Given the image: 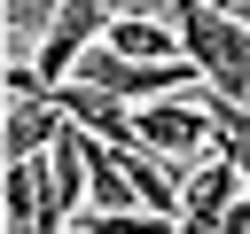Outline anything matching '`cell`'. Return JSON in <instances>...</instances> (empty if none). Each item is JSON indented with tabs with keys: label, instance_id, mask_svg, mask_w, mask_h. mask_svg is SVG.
Masks as SVG:
<instances>
[{
	"label": "cell",
	"instance_id": "1",
	"mask_svg": "<svg viewBox=\"0 0 250 234\" xmlns=\"http://www.w3.org/2000/svg\"><path fill=\"white\" fill-rule=\"evenodd\" d=\"M172 23H180V39H188V62L203 70V86L227 94V101H250V23H234V16L211 8V0L180 8Z\"/></svg>",
	"mask_w": 250,
	"mask_h": 234
},
{
	"label": "cell",
	"instance_id": "2",
	"mask_svg": "<svg viewBox=\"0 0 250 234\" xmlns=\"http://www.w3.org/2000/svg\"><path fill=\"white\" fill-rule=\"evenodd\" d=\"M141 148L164 156L172 172H188L195 156H211V117H203V86L180 94V101H148L141 109Z\"/></svg>",
	"mask_w": 250,
	"mask_h": 234
},
{
	"label": "cell",
	"instance_id": "3",
	"mask_svg": "<svg viewBox=\"0 0 250 234\" xmlns=\"http://www.w3.org/2000/svg\"><path fill=\"white\" fill-rule=\"evenodd\" d=\"M70 133V117H62V101L39 86V94H8V125H0V156L8 164H39V156H55V140Z\"/></svg>",
	"mask_w": 250,
	"mask_h": 234
},
{
	"label": "cell",
	"instance_id": "4",
	"mask_svg": "<svg viewBox=\"0 0 250 234\" xmlns=\"http://www.w3.org/2000/svg\"><path fill=\"white\" fill-rule=\"evenodd\" d=\"M55 101H62V117L78 125V133H94L102 148H141V109H125L117 94H102V86H55Z\"/></svg>",
	"mask_w": 250,
	"mask_h": 234
},
{
	"label": "cell",
	"instance_id": "5",
	"mask_svg": "<svg viewBox=\"0 0 250 234\" xmlns=\"http://www.w3.org/2000/svg\"><path fill=\"white\" fill-rule=\"evenodd\" d=\"M242 195H250V179H242L227 156H203V164L180 172V218H188V226H219Z\"/></svg>",
	"mask_w": 250,
	"mask_h": 234
},
{
	"label": "cell",
	"instance_id": "6",
	"mask_svg": "<svg viewBox=\"0 0 250 234\" xmlns=\"http://www.w3.org/2000/svg\"><path fill=\"white\" fill-rule=\"evenodd\" d=\"M109 55H125V62H188V39H180V23H164V16H133V23H109V39H102Z\"/></svg>",
	"mask_w": 250,
	"mask_h": 234
},
{
	"label": "cell",
	"instance_id": "7",
	"mask_svg": "<svg viewBox=\"0 0 250 234\" xmlns=\"http://www.w3.org/2000/svg\"><path fill=\"white\" fill-rule=\"evenodd\" d=\"M86 203H94L102 218H117V211H148V203H141V187H133V172H125V148H102V140H94V172H86Z\"/></svg>",
	"mask_w": 250,
	"mask_h": 234
},
{
	"label": "cell",
	"instance_id": "8",
	"mask_svg": "<svg viewBox=\"0 0 250 234\" xmlns=\"http://www.w3.org/2000/svg\"><path fill=\"white\" fill-rule=\"evenodd\" d=\"M62 8H70V0H0V16H8V39H31V47L55 31V16H62Z\"/></svg>",
	"mask_w": 250,
	"mask_h": 234
},
{
	"label": "cell",
	"instance_id": "9",
	"mask_svg": "<svg viewBox=\"0 0 250 234\" xmlns=\"http://www.w3.org/2000/svg\"><path fill=\"white\" fill-rule=\"evenodd\" d=\"M102 8H109V16H117V23H133V16H164V8H172V0H102Z\"/></svg>",
	"mask_w": 250,
	"mask_h": 234
},
{
	"label": "cell",
	"instance_id": "10",
	"mask_svg": "<svg viewBox=\"0 0 250 234\" xmlns=\"http://www.w3.org/2000/svg\"><path fill=\"white\" fill-rule=\"evenodd\" d=\"M219 234H250V195H242V203H234V211L219 218Z\"/></svg>",
	"mask_w": 250,
	"mask_h": 234
},
{
	"label": "cell",
	"instance_id": "11",
	"mask_svg": "<svg viewBox=\"0 0 250 234\" xmlns=\"http://www.w3.org/2000/svg\"><path fill=\"white\" fill-rule=\"evenodd\" d=\"M180 8H195V0H172V16H180Z\"/></svg>",
	"mask_w": 250,
	"mask_h": 234
}]
</instances>
